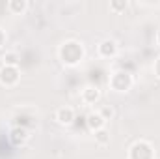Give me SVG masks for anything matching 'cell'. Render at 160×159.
Here are the masks:
<instances>
[{"instance_id":"1","label":"cell","mask_w":160,"mask_h":159,"mask_svg":"<svg viewBox=\"0 0 160 159\" xmlns=\"http://www.w3.org/2000/svg\"><path fill=\"white\" fill-rule=\"evenodd\" d=\"M58 54H60V60L65 66H77L80 60L84 58V47H82V43H78V41L69 40L60 47Z\"/></svg>"},{"instance_id":"2","label":"cell","mask_w":160,"mask_h":159,"mask_svg":"<svg viewBox=\"0 0 160 159\" xmlns=\"http://www.w3.org/2000/svg\"><path fill=\"white\" fill-rule=\"evenodd\" d=\"M132 84H134L132 75H130L128 71H125V69H118V71H114V73L110 75V79H108V86H110V90L116 92V94H127V92L132 88Z\"/></svg>"},{"instance_id":"3","label":"cell","mask_w":160,"mask_h":159,"mask_svg":"<svg viewBox=\"0 0 160 159\" xmlns=\"http://www.w3.org/2000/svg\"><path fill=\"white\" fill-rule=\"evenodd\" d=\"M128 159H155V150L149 140H136L128 148Z\"/></svg>"},{"instance_id":"4","label":"cell","mask_w":160,"mask_h":159,"mask_svg":"<svg viewBox=\"0 0 160 159\" xmlns=\"http://www.w3.org/2000/svg\"><path fill=\"white\" fill-rule=\"evenodd\" d=\"M21 79V69L13 66H2L0 68V84L2 86H15Z\"/></svg>"},{"instance_id":"5","label":"cell","mask_w":160,"mask_h":159,"mask_svg":"<svg viewBox=\"0 0 160 159\" xmlns=\"http://www.w3.org/2000/svg\"><path fill=\"white\" fill-rule=\"evenodd\" d=\"M97 52H99V56L101 58H114L116 54H118V43L114 40H102L99 43V47H97Z\"/></svg>"},{"instance_id":"6","label":"cell","mask_w":160,"mask_h":159,"mask_svg":"<svg viewBox=\"0 0 160 159\" xmlns=\"http://www.w3.org/2000/svg\"><path fill=\"white\" fill-rule=\"evenodd\" d=\"M101 90L97 88V86H86L84 90H82V94H80V99L86 103V105H97L99 103V99H101Z\"/></svg>"},{"instance_id":"7","label":"cell","mask_w":160,"mask_h":159,"mask_svg":"<svg viewBox=\"0 0 160 159\" xmlns=\"http://www.w3.org/2000/svg\"><path fill=\"white\" fill-rule=\"evenodd\" d=\"M56 122L60 125H71L75 122V109L73 107H60L56 111Z\"/></svg>"},{"instance_id":"8","label":"cell","mask_w":160,"mask_h":159,"mask_svg":"<svg viewBox=\"0 0 160 159\" xmlns=\"http://www.w3.org/2000/svg\"><path fill=\"white\" fill-rule=\"evenodd\" d=\"M86 123H88V127H89V129L95 133V131H99V129H104L108 122L102 118V116H101L97 111H93V112H89V114H88V118H86Z\"/></svg>"},{"instance_id":"9","label":"cell","mask_w":160,"mask_h":159,"mask_svg":"<svg viewBox=\"0 0 160 159\" xmlns=\"http://www.w3.org/2000/svg\"><path fill=\"white\" fill-rule=\"evenodd\" d=\"M9 140H11L13 144H17V146L24 144V142L28 140V131H26V127H22V125L13 127V129L9 131Z\"/></svg>"},{"instance_id":"10","label":"cell","mask_w":160,"mask_h":159,"mask_svg":"<svg viewBox=\"0 0 160 159\" xmlns=\"http://www.w3.org/2000/svg\"><path fill=\"white\" fill-rule=\"evenodd\" d=\"M28 0H9L8 2V11L11 15H24L28 9Z\"/></svg>"},{"instance_id":"11","label":"cell","mask_w":160,"mask_h":159,"mask_svg":"<svg viewBox=\"0 0 160 159\" xmlns=\"http://www.w3.org/2000/svg\"><path fill=\"white\" fill-rule=\"evenodd\" d=\"M2 62L4 66H13V68H19V62H21V56L17 51H8L4 56H2Z\"/></svg>"},{"instance_id":"12","label":"cell","mask_w":160,"mask_h":159,"mask_svg":"<svg viewBox=\"0 0 160 159\" xmlns=\"http://www.w3.org/2000/svg\"><path fill=\"white\" fill-rule=\"evenodd\" d=\"M93 135H95V142H97L99 146H106V144H110V131H108L106 127L95 131Z\"/></svg>"},{"instance_id":"13","label":"cell","mask_w":160,"mask_h":159,"mask_svg":"<svg viewBox=\"0 0 160 159\" xmlns=\"http://www.w3.org/2000/svg\"><path fill=\"white\" fill-rule=\"evenodd\" d=\"M97 112H99V114H101L102 118L106 120V122H110V120L114 118V114H116V112H114V107H112V105H101V107L97 109Z\"/></svg>"},{"instance_id":"14","label":"cell","mask_w":160,"mask_h":159,"mask_svg":"<svg viewBox=\"0 0 160 159\" xmlns=\"http://www.w3.org/2000/svg\"><path fill=\"white\" fill-rule=\"evenodd\" d=\"M127 8H128L127 0H112L110 2V11H114V13H123Z\"/></svg>"},{"instance_id":"15","label":"cell","mask_w":160,"mask_h":159,"mask_svg":"<svg viewBox=\"0 0 160 159\" xmlns=\"http://www.w3.org/2000/svg\"><path fill=\"white\" fill-rule=\"evenodd\" d=\"M6 41H8V34H6V30H4V28H0V49L6 45Z\"/></svg>"},{"instance_id":"16","label":"cell","mask_w":160,"mask_h":159,"mask_svg":"<svg viewBox=\"0 0 160 159\" xmlns=\"http://www.w3.org/2000/svg\"><path fill=\"white\" fill-rule=\"evenodd\" d=\"M153 71H155V75L160 79V56L155 60V64H153Z\"/></svg>"},{"instance_id":"17","label":"cell","mask_w":160,"mask_h":159,"mask_svg":"<svg viewBox=\"0 0 160 159\" xmlns=\"http://www.w3.org/2000/svg\"><path fill=\"white\" fill-rule=\"evenodd\" d=\"M155 40H157V43H158V45H160V30H158V32H157V36H155Z\"/></svg>"}]
</instances>
